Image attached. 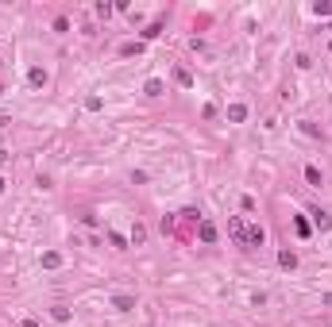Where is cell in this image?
<instances>
[{"label": "cell", "mask_w": 332, "mask_h": 327, "mask_svg": "<svg viewBox=\"0 0 332 327\" xmlns=\"http://www.w3.org/2000/svg\"><path fill=\"white\" fill-rule=\"evenodd\" d=\"M174 81H178L182 89H189V85H193V73H189V69H174Z\"/></svg>", "instance_id": "8fae6325"}, {"label": "cell", "mask_w": 332, "mask_h": 327, "mask_svg": "<svg viewBox=\"0 0 332 327\" xmlns=\"http://www.w3.org/2000/svg\"><path fill=\"white\" fill-rule=\"evenodd\" d=\"M309 215H313V224L321 227V231H328V224H332V220H328V212H321V208H313Z\"/></svg>", "instance_id": "52a82bcc"}, {"label": "cell", "mask_w": 332, "mask_h": 327, "mask_svg": "<svg viewBox=\"0 0 332 327\" xmlns=\"http://www.w3.org/2000/svg\"><path fill=\"white\" fill-rule=\"evenodd\" d=\"M313 12H317V16H332V0H317Z\"/></svg>", "instance_id": "5bb4252c"}, {"label": "cell", "mask_w": 332, "mask_h": 327, "mask_svg": "<svg viewBox=\"0 0 332 327\" xmlns=\"http://www.w3.org/2000/svg\"><path fill=\"white\" fill-rule=\"evenodd\" d=\"M131 242H135V247H143V242H147V227H143V224L131 227Z\"/></svg>", "instance_id": "30bf717a"}, {"label": "cell", "mask_w": 332, "mask_h": 327, "mask_svg": "<svg viewBox=\"0 0 332 327\" xmlns=\"http://www.w3.org/2000/svg\"><path fill=\"white\" fill-rule=\"evenodd\" d=\"M278 266H282V269H297V254H294V250H282V254H278Z\"/></svg>", "instance_id": "8992f818"}, {"label": "cell", "mask_w": 332, "mask_h": 327, "mask_svg": "<svg viewBox=\"0 0 332 327\" xmlns=\"http://www.w3.org/2000/svg\"><path fill=\"white\" fill-rule=\"evenodd\" d=\"M321 304H324V308H332V293H324V296H321Z\"/></svg>", "instance_id": "e0dca14e"}, {"label": "cell", "mask_w": 332, "mask_h": 327, "mask_svg": "<svg viewBox=\"0 0 332 327\" xmlns=\"http://www.w3.org/2000/svg\"><path fill=\"white\" fill-rule=\"evenodd\" d=\"M305 181L309 185H321V170H317V166H305Z\"/></svg>", "instance_id": "9a60e30c"}, {"label": "cell", "mask_w": 332, "mask_h": 327, "mask_svg": "<svg viewBox=\"0 0 332 327\" xmlns=\"http://www.w3.org/2000/svg\"><path fill=\"white\" fill-rule=\"evenodd\" d=\"M158 31H162V23H158V19H155V23H151V27H147V31H143V39H155V35H158Z\"/></svg>", "instance_id": "2e32d148"}, {"label": "cell", "mask_w": 332, "mask_h": 327, "mask_svg": "<svg viewBox=\"0 0 332 327\" xmlns=\"http://www.w3.org/2000/svg\"><path fill=\"white\" fill-rule=\"evenodd\" d=\"M27 81H31L35 89H43V85H46V73H43L39 66H31V69H27Z\"/></svg>", "instance_id": "277c9868"}, {"label": "cell", "mask_w": 332, "mask_h": 327, "mask_svg": "<svg viewBox=\"0 0 332 327\" xmlns=\"http://www.w3.org/2000/svg\"><path fill=\"white\" fill-rule=\"evenodd\" d=\"M51 316L58 319V323H70V308H62V304H54V308H51Z\"/></svg>", "instance_id": "7c38bea8"}, {"label": "cell", "mask_w": 332, "mask_h": 327, "mask_svg": "<svg viewBox=\"0 0 332 327\" xmlns=\"http://www.w3.org/2000/svg\"><path fill=\"white\" fill-rule=\"evenodd\" d=\"M328 50H332V43H328Z\"/></svg>", "instance_id": "d6986e66"}, {"label": "cell", "mask_w": 332, "mask_h": 327, "mask_svg": "<svg viewBox=\"0 0 332 327\" xmlns=\"http://www.w3.org/2000/svg\"><path fill=\"white\" fill-rule=\"evenodd\" d=\"M197 235H201V242H217V227H212L209 220H201V224H197Z\"/></svg>", "instance_id": "7a4b0ae2"}, {"label": "cell", "mask_w": 332, "mask_h": 327, "mask_svg": "<svg viewBox=\"0 0 332 327\" xmlns=\"http://www.w3.org/2000/svg\"><path fill=\"white\" fill-rule=\"evenodd\" d=\"M228 231H232V239H236L240 247H247V227H244V220H232V224H228Z\"/></svg>", "instance_id": "6da1fadb"}, {"label": "cell", "mask_w": 332, "mask_h": 327, "mask_svg": "<svg viewBox=\"0 0 332 327\" xmlns=\"http://www.w3.org/2000/svg\"><path fill=\"white\" fill-rule=\"evenodd\" d=\"M0 193H4V177H0Z\"/></svg>", "instance_id": "ac0fdd59"}, {"label": "cell", "mask_w": 332, "mask_h": 327, "mask_svg": "<svg viewBox=\"0 0 332 327\" xmlns=\"http://www.w3.org/2000/svg\"><path fill=\"white\" fill-rule=\"evenodd\" d=\"M228 120H232V123H244V120H247V104H232V108H228Z\"/></svg>", "instance_id": "3957f363"}, {"label": "cell", "mask_w": 332, "mask_h": 327, "mask_svg": "<svg viewBox=\"0 0 332 327\" xmlns=\"http://www.w3.org/2000/svg\"><path fill=\"white\" fill-rule=\"evenodd\" d=\"M263 239H267V235H263V227H259V224L247 227V247H263Z\"/></svg>", "instance_id": "5b68a950"}, {"label": "cell", "mask_w": 332, "mask_h": 327, "mask_svg": "<svg viewBox=\"0 0 332 327\" xmlns=\"http://www.w3.org/2000/svg\"><path fill=\"white\" fill-rule=\"evenodd\" d=\"M112 304H116V308H120V312H131V308H135V296H112Z\"/></svg>", "instance_id": "9c48e42d"}, {"label": "cell", "mask_w": 332, "mask_h": 327, "mask_svg": "<svg viewBox=\"0 0 332 327\" xmlns=\"http://www.w3.org/2000/svg\"><path fill=\"white\" fill-rule=\"evenodd\" d=\"M143 93H147V96H162V81H155V77H151L147 85H143Z\"/></svg>", "instance_id": "4fadbf2b"}, {"label": "cell", "mask_w": 332, "mask_h": 327, "mask_svg": "<svg viewBox=\"0 0 332 327\" xmlns=\"http://www.w3.org/2000/svg\"><path fill=\"white\" fill-rule=\"evenodd\" d=\"M43 266H46V269H58V266H62V254H58V250H46V254H43Z\"/></svg>", "instance_id": "ba28073f"}]
</instances>
